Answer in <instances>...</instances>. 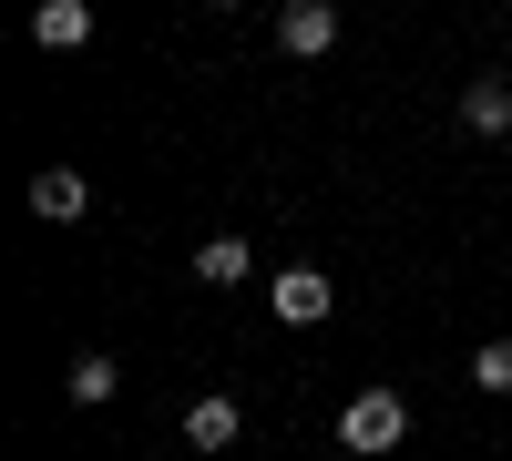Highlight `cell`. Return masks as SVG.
Wrapping results in <instances>:
<instances>
[{
  "instance_id": "obj_1",
  "label": "cell",
  "mask_w": 512,
  "mask_h": 461,
  "mask_svg": "<svg viewBox=\"0 0 512 461\" xmlns=\"http://www.w3.org/2000/svg\"><path fill=\"white\" fill-rule=\"evenodd\" d=\"M400 441H410V400L400 390H359L349 410H338V451L379 461V451H400Z\"/></svg>"
},
{
  "instance_id": "obj_2",
  "label": "cell",
  "mask_w": 512,
  "mask_h": 461,
  "mask_svg": "<svg viewBox=\"0 0 512 461\" xmlns=\"http://www.w3.org/2000/svg\"><path fill=\"white\" fill-rule=\"evenodd\" d=\"M267 308H277V328H318L338 308V277L328 267H277L267 277Z\"/></svg>"
},
{
  "instance_id": "obj_3",
  "label": "cell",
  "mask_w": 512,
  "mask_h": 461,
  "mask_svg": "<svg viewBox=\"0 0 512 461\" xmlns=\"http://www.w3.org/2000/svg\"><path fill=\"white\" fill-rule=\"evenodd\" d=\"M31 216L41 226H82L93 216V175H82V164H41L31 175Z\"/></svg>"
},
{
  "instance_id": "obj_4",
  "label": "cell",
  "mask_w": 512,
  "mask_h": 461,
  "mask_svg": "<svg viewBox=\"0 0 512 461\" xmlns=\"http://www.w3.org/2000/svg\"><path fill=\"white\" fill-rule=\"evenodd\" d=\"M277 52H287V62L338 52V0H287V11H277Z\"/></svg>"
},
{
  "instance_id": "obj_5",
  "label": "cell",
  "mask_w": 512,
  "mask_h": 461,
  "mask_svg": "<svg viewBox=\"0 0 512 461\" xmlns=\"http://www.w3.org/2000/svg\"><path fill=\"white\" fill-rule=\"evenodd\" d=\"M461 134H512V82L502 72H472V82H461Z\"/></svg>"
},
{
  "instance_id": "obj_6",
  "label": "cell",
  "mask_w": 512,
  "mask_h": 461,
  "mask_svg": "<svg viewBox=\"0 0 512 461\" xmlns=\"http://www.w3.org/2000/svg\"><path fill=\"white\" fill-rule=\"evenodd\" d=\"M236 431H246V410H236L226 390H205V400H185V451H236Z\"/></svg>"
},
{
  "instance_id": "obj_7",
  "label": "cell",
  "mask_w": 512,
  "mask_h": 461,
  "mask_svg": "<svg viewBox=\"0 0 512 461\" xmlns=\"http://www.w3.org/2000/svg\"><path fill=\"white\" fill-rule=\"evenodd\" d=\"M31 41H41V52H82V41H93V0H41Z\"/></svg>"
},
{
  "instance_id": "obj_8",
  "label": "cell",
  "mask_w": 512,
  "mask_h": 461,
  "mask_svg": "<svg viewBox=\"0 0 512 461\" xmlns=\"http://www.w3.org/2000/svg\"><path fill=\"white\" fill-rule=\"evenodd\" d=\"M246 267H256V246H246V236H205V246H195V287H236Z\"/></svg>"
},
{
  "instance_id": "obj_9",
  "label": "cell",
  "mask_w": 512,
  "mask_h": 461,
  "mask_svg": "<svg viewBox=\"0 0 512 461\" xmlns=\"http://www.w3.org/2000/svg\"><path fill=\"white\" fill-rule=\"evenodd\" d=\"M113 390H123V359H103V349H93V359H72V410H103Z\"/></svg>"
},
{
  "instance_id": "obj_10",
  "label": "cell",
  "mask_w": 512,
  "mask_h": 461,
  "mask_svg": "<svg viewBox=\"0 0 512 461\" xmlns=\"http://www.w3.org/2000/svg\"><path fill=\"white\" fill-rule=\"evenodd\" d=\"M472 390L482 400H512V339H482L472 349Z\"/></svg>"
}]
</instances>
